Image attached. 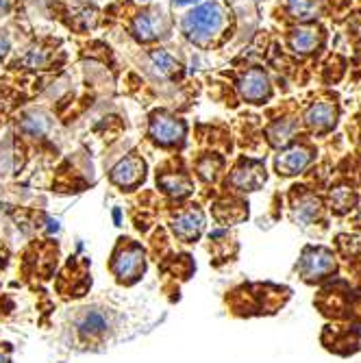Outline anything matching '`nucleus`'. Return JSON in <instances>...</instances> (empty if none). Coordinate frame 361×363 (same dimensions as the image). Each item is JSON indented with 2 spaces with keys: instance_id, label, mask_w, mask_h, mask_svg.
Listing matches in <instances>:
<instances>
[{
  "instance_id": "nucleus-1",
  "label": "nucleus",
  "mask_w": 361,
  "mask_h": 363,
  "mask_svg": "<svg viewBox=\"0 0 361 363\" xmlns=\"http://www.w3.org/2000/svg\"><path fill=\"white\" fill-rule=\"evenodd\" d=\"M224 24V9L218 3H207L201 5L199 9H194L187 18H185V33L196 40L199 44L211 40V35L222 28Z\"/></svg>"
},
{
  "instance_id": "nucleus-2",
  "label": "nucleus",
  "mask_w": 361,
  "mask_h": 363,
  "mask_svg": "<svg viewBox=\"0 0 361 363\" xmlns=\"http://www.w3.org/2000/svg\"><path fill=\"white\" fill-rule=\"evenodd\" d=\"M240 94L248 103H261L270 96V81L264 70L252 68L240 81Z\"/></svg>"
},
{
  "instance_id": "nucleus-3",
  "label": "nucleus",
  "mask_w": 361,
  "mask_h": 363,
  "mask_svg": "<svg viewBox=\"0 0 361 363\" xmlns=\"http://www.w3.org/2000/svg\"><path fill=\"white\" fill-rule=\"evenodd\" d=\"M301 270L307 279H320L333 270V255L324 248H311L305 252Z\"/></svg>"
},
{
  "instance_id": "nucleus-4",
  "label": "nucleus",
  "mask_w": 361,
  "mask_h": 363,
  "mask_svg": "<svg viewBox=\"0 0 361 363\" xmlns=\"http://www.w3.org/2000/svg\"><path fill=\"white\" fill-rule=\"evenodd\" d=\"M185 128L179 120L168 116H157L150 124V135L161 144H177L181 142Z\"/></svg>"
},
{
  "instance_id": "nucleus-5",
  "label": "nucleus",
  "mask_w": 361,
  "mask_h": 363,
  "mask_svg": "<svg viewBox=\"0 0 361 363\" xmlns=\"http://www.w3.org/2000/svg\"><path fill=\"white\" fill-rule=\"evenodd\" d=\"M335 118H338V109L329 101L313 103L305 113V122L316 130H329L335 124Z\"/></svg>"
},
{
  "instance_id": "nucleus-6",
  "label": "nucleus",
  "mask_w": 361,
  "mask_h": 363,
  "mask_svg": "<svg viewBox=\"0 0 361 363\" xmlns=\"http://www.w3.org/2000/svg\"><path fill=\"white\" fill-rule=\"evenodd\" d=\"M309 161H311V152L305 146H299V148H291L279 155L277 168H279V174H299L309 166Z\"/></svg>"
},
{
  "instance_id": "nucleus-7",
  "label": "nucleus",
  "mask_w": 361,
  "mask_h": 363,
  "mask_svg": "<svg viewBox=\"0 0 361 363\" xmlns=\"http://www.w3.org/2000/svg\"><path fill=\"white\" fill-rule=\"evenodd\" d=\"M144 177V163L135 157H128L124 159L120 166L113 170V181L122 187H130L135 185L140 179Z\"/></svg>"
},
{
  "instance_id": "nucleus-8",
  "label": "nucleus",
  "mask_w": 361,
  "mask_h": 363,
  "mask_svg": "<svg viewBox=\"0 0 361 363\" xmlns=\"http://www.w3.org/2000/svg\"><path fill=\"white\" fill-rule=\"evenodd\" d=\"M144 270V255L140 248H128L116 261V272L120 279H135V274Z\"/></svg>"
},
{
  "instance_id": "nucleus-9",
  "label": "nucleus",
  "mask_w": 361,
  "mask_h": 363,
  "mask_svg": "<svg viewBox=\"0 0 361 363\" xmlns=\"http://www.w3.org/2000/svg\"><path fill=\"white\" fill-rule=\"evenodd\" d=\"M318 42H320V35H318V30L311 26H301L296 30H291V35H289V46L301 55L316 50Z\"/></svg>"
},
{
  "instance_id": "nucleus-10",
  "label": "nucleus",
  "mask_w": 361,
  "mask_h": 363,
  "mask_svg": "<svg viewBox=\"0 0 361 363\" xmlns=\"http://www.w3.org/2000/svg\"><path fill=\"white\" fill-rule=\"evenodd\" d=\"M203 228V216L199 211H187V213H181L174 222V230L177 235L183 238V240H189V238H196L201 233Z\"/></svg>"
},
{
  "instance_id": "nucleus-11",
  "label": "nucleus",
  "mask_w": 361,
  "mask_h": 363,
  "mask_svg": "<svg viewBox=\"0 0 361 363\" xmlns=\"http://www.w3.org/2000/svg\"><path fill=\"white\" fill-rule=\"evenodd\" d=\"M161 30V20L157 18V13H142L135 22V33L142 40H155Z\"/></svg>"
},
{
  "instance_id": "nucleus-12",
  "label": "nucleus",
  "mask_w": 361,
  "mask_h": 363,
  "mask_svg": "<svg viewBox=\"0 0 361 363\" xmlns=\"http://www.w3.org/2000/svg\"><path fill=\"white\" fill-rule=\"evenodd\" d=\"M261 181H266V174H261V168L257 166H248L246 170H238L233 174V183L240 189H255L261 185Z\"/></svg>"
},
{
  "instance_id": "nucleus-13",
  "label": "nucleus",
  "mask_w": 361,
  "mask_h": 363,
  "mask_svg": "<svg viewBox=\"0 0 361 363\" xmlns=\"http://www.w3.org/2000/svg\"><path fill=\"white\" fill-rule=\"evenodd\" d=\"M289 13L299 20H309L320 13L318 0H289Z\"/></svg>"
},
{
  "instance_id": "nucleus-14",
  "label": "nucleus",
  "mask_w": 361,
  "mask_h": 363,
  "mask_svg": "<svg viewBox=\"0 0 361 363\" xmlns=\"http://www.w3.org/2000/svg\"><path fill=\"white\" fill-rule=\"evenodd\" d=\"M355 203V194L350 191V189H346V187H340V189H335L333 191V207H335V211H346V209H350V205Z\"/></svg>"
},
{
  "instance_id": "nucleus-15",
  "label": "nucleus",
  "mask_w": 361,
  "mask_h": 363,
  "mask_svg": "<svg viewBox=\"0 0 361 363\" xmlns=\"http://www.w3.org/2000/svg\"><path fill=\"white\" fill-rule=\"evenodd\" d=\"M103 328H105V320H103V315H98V313L87 315L85 322L81 324V331H83V333H89V335L101 333Z\"/></svg>"
},
{
  "instance_id": "nucleus-16",
  "label": "nucleus",
  "mask_w": 361,
  "mask_h": 363,
  "mask_svg": "<svg viewBox=\"0 0 361 363\" xmlns=\"http://www.w3.org/2000/svg\"><path fill=\"white\" fill-rule=\"evenodd\" d=\"M177 5H191V3H199V0H174Z\"/></svg>"
},
{
  "instance_id": "nucleus-17",
  "label": "nucleus",
  "mask_w": 361,
  "mask_h": 363,
  "mask_svg": "<svg viewBox=\"0 0 361 363\" xmlns=\"http://www.w3.org/2000/svg\"><path fill=\"white\" fill-rule=\"evenodd\" d=\"M0 363H7V357L3 352H0Z\"/></svg>"
}]
</instances>
